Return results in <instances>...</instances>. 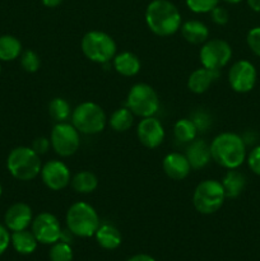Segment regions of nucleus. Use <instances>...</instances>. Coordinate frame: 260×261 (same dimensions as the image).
Returning <instances> with one entry per match:
<instances>
[{
  "mask_svg": "<svg viewBox=\"0 0 260 261\" xmlns=\"http://www.w3.org/2000/svg\"><path fill=\"white\" fill-rule=\"evenodd\" d=\"M3 194V188H2V184H0V196H2Z\"/></svg>",
  "mask_w": 260,
  "mask_h": 261,
  "instance_id": "obj_42",
  "label": "nucleus"
},
{
  "mask_svg": "<svg viewBox=\"0 0 260 261\" xmlns=\"http://www.w3.org/2000/svg\"><path fill=\"white\" fill-rule=\"evenodd\" d=\"M246 42L251 53L256 55L257 58H260V25L251 28L247 32Z\"/></svg>",
  "mask_w": 260,
  "mask_h": 261,
  "instance_id": "obj_33",
  "label": "nucleus"
},
{
  "mask_svg": "<svg viewBox=\"0 0 260 261\" xmlns=\"http://www.w3.org/2000/svg\"><path fill=\"white\" fill-rule=\"evenodd\" d=\"M109 124L114 132L124 133L129 130L134 124V114L127 107L117 109L110 116Z\"/></svg>",
  "mask_w": 260,
  "mask_h": 261,
  "instance_id": "obj_26",
  "label": "nucleus"
},
{
  "mask_svg": "<svg viewBox=\"0 0 260 261\" xmlns=\"http://www.w3.org/2000/svg\"><path fill=\"white\" fill-rule=\"evenodd\" d=\"M226 194L222 182L213 178L198 184L193 194V205L200 214H213L223 206Z\"/></svg>",
  "mask_w": 260,
  "mask_h": 261,
  "instance_id": "obj_7",
  "label": "nucleus"
},
{
  "mask_svg": "<svg viewBox=\"0 0 260 261\" xmlns=\"http://www.w3.org/2000/svg\"><path fill=\"white\" fill-rule=\"evenodd\" d=\"M71 124L81 134L96 135L105 130L107 116L105 110L96 102H82L71 112Z\"/></svg>",
  "mask_w": 260,
  "mask_h": 261,
  "instance_id": "obj_5",
  "label": "nucleus"
},
{
  "mask_svg": "<svg viewBox=\"0 0 260 261\" xmlns=\"http://www.w3.org/2000/svg\"><path fill=\"white\" fill-rule=\"evenodd\" d=\"M126 107L134 116H154L160 110V97L152 86L147 83H137L130 88L126 97Z\"/></svg>",
  "mask_w": 260,
  "mask_h": 261,
  "instance_id": "obj_8",
  "label": "nucleus"
},
{
  "mask_svg": "<svg viewBox=\"0 0 260 261\" xmlns=\"http://www.w3.org/2000/svg\"><path fill=\"white\" fill-rule=\"evenodd\" d=\"M66 227L76 237H92L99 227L96 209L86 201H76L66 212Z\"/></svg>",
  "mask_w": 260,
  "mask_h": 261,
  "instance_id": "obj_3",
  "label": "nucleus"
},
{
  "mask_svg": "<svg viewBox=\"0 0 260 261\" xmlns=\"http://www.w3.org/2000/svg\"><path fill=\"white\" fill-rule=\"evenodd\" d=\"M97 244L105 250H115L121 245V233L112 224H99L94 233Z\"/></svg>",
  "mask_w": 260,
  "mask_h": 261,
  "instance_id": "obj_22",
  "label": "nucleus"
},
{
  "mask_svg": "<svg viewBox=\"0 0 260 261\" xmlns=\"http://www.w3.org/2000/svg\"><path fill=\"white\" fill-rule=\"evenodd\" d=\"M223 2L228 3V4H239V3H241L242 0H223Z\"/></svg>",
  "mask_w": 260,
  "mask_h": 261,
  "instance_id": "obj_41",
  "label": "nucleus"
},
{
  "mask_svg": "<svg viewBox=\"0 0 260 261\" xmlns=\"http://www.w3.org/2000/svg\"><path fill=\"white\" fill-rule=\"evenodd\" d=\"M232 47L227 41L222 38H212L201 45L199 59L201 66L209 70L219 71L232 59Z\"/></svg>",
  "mask_w": 260,
  "mask_h": 261,
  "instance_id": "obj_10",
  "label": "nucleus"
},
{
  "mask_svg": "<svg viewBox=\"0 0 260 261\" xmlns=\"http://www.w3.org/2000/svg\"><path fill=\"white\" fill-rule=\"evenodd\" d=\"M82 51L88 60L97 64H109L116 55V42L102 31H89L81 42Z\"/></svg>",
  "mask_w": 260,
  "mask_h": 261,
  "instance_id": "obj_6",
  "label": "nucleus"
},
{
  "mask_svg": "<svg viewBox=\"0 0 260 261\" xmlns=\"http://www.w3.org/2000/svg\"><path fill=\"white\" fill-rule=\"evenodd\" d=\"M73 249L70 244L60 241L51 245V249L48 251V257L51 261H73Z\"/></svg>",
  "mask_w": 260,
  "mask_h": 261,
  "instance_id": "obj_29",
  "label": "nucleus"
},
{
  "mask_svg": "<svg viewBox=\"0 0 260 261\" xmlns=\"http://www.w3.org/2000/svg\"><path fill=\"white\" fill-rule=\"evenodd\" d=\"M173 135H175V139L177 142L189 144L194 139H196L198 129L191 121V119H180L173 125Z\"/></svg>",
  "mask_w": 260,
  "mask_h": 261,
  "instance_id": "obj_27",
  "label": "nucleus"
},
{
  "mask_svg": "<svg viewBox=\"0 0 260 261\" xmlns=\"http://www.w3.org/2000/svg\"><path fill=\"white\" fill-rule=\"evenodd\" d=\"M20 65L27 73H36L41 66L40 56L33 50H24L20 54Z\"/></svg>",
  "mask_w": 260,
  "mask_h": 261,
  "instance_id": "obj_30",
  "label": "nucleus"
},
{
  "mask_svg": "<svg viewBox=\"0 0 260 261\" xmlns=\"http://www.w3.org/2000/svg\"><path fill=\"white\" fill-rule=\"evenodd\" d=\"M81 133L74 127L73 124L56 122L50 134V143L56 154L66 158L75 154L81 145Z\"/></svg>",
  "mask_w": 260,
  "mask_h": 261,
  "instance_id": "obj_9",
  "label": "nucleus"
},
{
  "mask_svg": "<svg viewBox=\"0 0 260 261\" xmlns=\"http://www.w3.org/2000/svg\"><path fill=\"white\" fill-rule=\"evenodd\" d=\"M137 137L140 144L148 149H155L163 143L166 137L162 122L154 116L143 117L137 126Z\"/></svg>",
  "mask_w": 260,
  "mask_h": 261,
  "instance_id": "obj_14",
  "label": "nucleus"
},
{
  "mask_svg": "<svg viewBox=\"0 0 260 261\" xmlns=\"http://www.w3.org/2000/svg\"><path fill=\"white\" fill-rule=\"evenodd\" d=\"M22 54V43L12 35L0 36V61H13Z\"/></svg>",
  "mask_w": 260,
  "mask_h": 261,
  "instance_id": "obj_24",
  "label": "nucleus"
},
{
  "mask_svg": "<svg viewBox=\"0 0 260 261\" xmlns=\"http://www.w3.org/2000/svg\"><path fill=\"white\" fill-rule=\"evenodd\" d=\"M190 119L191 121L194 122V125L196 126L198 132H206L212 125V117L209 116L208 112H205L204 110L194 111Z\"/></svg>",
  "mask_w": 260,
  "mask_h": 261,
  "instance_id": "obj_32",
  "label": "nucleus"
},
{
  "mask_svg": "<svg viewBox=\"0 0 260 261\" xmlns=\"http://www.w3.org/2000/svg\"><path fill=\"white\" fill-rule=\"evenodd\" d=\"M185 155L193 170L204 168L212 161L211 147L201 139H194L189 143Z\"/></svg>",
  "mask_w": 260,
  "mask_h": 261,
  "instance_id": "obj_18",
  "label": "nucleus"
},
{
  "mask_svg": "<svg viewBox=\"0 0 260 261\" xmlns=\"http://www.w3.org/2000/svg\"><path fill=\"white\" fill-rule=\"evenodd\" d=\"M211 18H212V20L216 23V24L224 25L228 23L229 14H228V12H227L226 8L217 5V7L211 12Z\"/></svg>",
  "mask_w": 260,
  "mask_h": 261,
  "instance_id": "obj_35",
  "label": "nucleus"
},
{
  "mask_svg": "<svg viewBox=\"0 0 260 261\" xmlns=\"http://www.w3.org/2000/svg\"><path fill=\"white\" fill-rule=\"evenodd\" d=\"M247 166L255 175L260 176V145L252 148L246 157Z\"/></svg>",
  "mask_w": 260,
  "mask_h": 261,
  "instance_id": "obj_34",
  "label": "nucleus"
},
{
  "mask_svg": "<svg viewBox=\"0 0 260 261\" xmlns=\"http://www.w3.org/2000/svg\"><path fill=\"white\" fill-rule=\"evenodd\" d=\"M33 213L32 209L25 203H15L8 208L4 216L5 227L12 232L27 229L32 224Z\"/></svg>",
  "mask_w": 260,
  "mask_h": 261,
  "instance_id": "obj_15",
  "label": "nucleus"
},
{
  "mask_svg": "<svg viewBox=\"0 0 260 261\" xmlns=\"http://www.w3.org/2000/svg\"><path fill=\"white\" fill-rule=\"evenodd\" d=\"M10 244V234L8 232L7 227L0 224V256L7 251L8 246Z\"/></svg>",
  "mask_w": 260,
  "mask_h": 261,
  "instance_id": "obj_37",
  "label": "nucleus"
},
{
  "mask_svg": "<svg viewBox=\"0 0 260 261\" xmlns=\"http://www.w3.org/2000/svg\"><path fill=\"white\" fill-rule=\"evenodd\" d=\"M10 242L15 251L20 255H30L35 252L38 244L33 232L27 231V229L13 232V234L10 236Z\"/></svg>",
  "mask_w": 260,
  "mask_h": 261,
  "instance_id": "obj_23",
  "label": "nucleus"
},
{
  "mask_svg": "<svg viewBox=\"0 0 260 261\" xmlns=\"http://www.w3.org/2000/svg\"><path fill=\"white\" fill-rule=\"evenodd\" d=\"M212 160L226 170H237L246 161V143L241 135L224 132L211 143Z\"/></svg>",
  "mask_w": 260,
  "mask_h": 261,
  "instance_id": "obj_1",
  "label": "nucleus"
},
{
  "mask_svg": "<svg viewBox=\"0 0 260 261\" xmlns=\"http://www.w3.org/2000/svg\"><path fill=\"white\" fill-rule=\"evenodd\" d=\"M112 65L116 73L122 76H135L140 71L142 63L135 54L130 51H124L115 55L112 59Z\"/></svg>",
  "mask_w": 260,
  "mask_h": 261,
  "instance_id": "obj_19",
  "label": "nucleus"
},
{
  "mask_svg": "<svg viewBox=\"0 0 260 261\" xmlns=\"http://www.w3.org/2000/svg\"><path fill=\"white\" fill-rule=\"evenodd\" d=\"M71 188L79 194H91L98 186V178L91 171H81L75 173L70 181Z\"/></svg>",
  "mask_w": 260,
  "mask_h": 261,
  "instance_id": "obj_25",
  "label": "nucleus"
},
{
  "mask_svg": "<svg viewBox=\"0 0 260 261\" xmlns=\"http://www.w3.org/2000/svg\"><path fill=\"white\" fill-rule=\"evenodd\" d=\"M222 186L224 189L226 198L235 199L242 194L246 188V177L237 170H228L222 178Z\"/></svg>",
  "mask_w": 260,
  "mask_h": 261,
  "instance_id": "obj_21",
  "label": "nucleus"
},
{
  "mask_svg": "<svg viewBox=\"0 0 260 261\" xmlns=\"http://www.w3.org/2000/svg\"><path fill=\"white\" fill-rule=\"evenodd\" d=\"M63 3V0H42V4L46 8H56Z\"/></svg>",
  "mask_w": 260,
  "mask_h": 261,
  "instance_id": "obj_40",
  "label": "nucleus"
},
{
  "mask_svg": "<svg viewBox=\"0 0 260 261\" xmlns=\"http://www.w3.org/2000/svg\"><path fill=\"white\" fill-rule=\"evenodd\" d=\"M257 82V71L249 60H239L228 70V84L237 93H249Z\"/></svg>",
  "mask_w": 260,
  "mask_h": 261,
  "instance_id": "obj_11",
  "label": "nucleus"
},
{
  "mask_svg": "<svg viewBox=\"0 0 260 261\" xmlns=\"http://www.w3.org/2000/svg\"><path fill=\"white\" fill-rule=\"evenodd\" d=\"M145 23L155 36L170 37L181 28L183 18L170 0H152L145 9Z\"/></svg>",
  "mask_w": 260,
  "mask_h": 261,
  "instance_id": "obj_2",
  "label": "nucleus"
},
{
  "mask_svg": "<svg viewBox=\"0 0 260 261\" xmlns=\"http://www.w3.org/2000/svg\"><path fill=\"white\" fill-rule=\"evenodd\" d=\"M186 7L196 14L211 13L218 5L219 0H185Z\"/></svg>",
  "mask_w": 260,
  "mask_h": 261,
  "instance_id": "obj_31",
  "label": "nucleus"
},
{
  "mask_svg": "<svg viewBox=\"0 0 260 261\" xmlns=\"http://www.w3.org/2000/svg\"><path fill=\"white\" fill-rule=\"evenodd\" d=\"M61 226L59 219L48 212H42L32 221V232L38 244L53 245L60 240Z\"/></svg>",
  "mask_w": 260,
  "mask_h": 261,
  "instance_id": "obj_12",
  "label": "nucleus"
},
{
  "mask_svg": "<svg viewBox=\"0 0 260 261\" xmlns=\"http://www.w3.org/2000/svg\"><path fill=\"white\" fill-rule=\"evenodd\" d=\"M219 71L209 70V69L201 68L195 69L191 71L188 78V88L189 91L195 94H203L209 89V87L218 79Z\"/></svg>",
  "mask_w": 260,
  "mask_h": 261,
  "instance_id": "obj_17",
  "label": "nucleus"
},
{
  "mask_svg": "<svg viewBox=\"0 0 260 261\" xmlns=\"http://www.w3.org/2000/svg\"><path fill=\"white\" fill-rule=\"evenodd\" d=\"M126 261H155V260L153 259L150 255L138 254V255H134V256H132L130 259H127Z\"/></svg>",
  "mask_w": 260,
  "mask_h": 261,
  "instance_id": "obj_38",
  "label": "nucleus"
},
{
  "mask_svg": "<svg viewBox=\"0 0 260 261\" xmlns=\"http://www.w3.org/2000/svg\"><path fill=\"white\" fill-rule=\"evenodd\" d=\"M7 167L10 175L19 181L35 180L41 172L40 155L28 147H17L10 150L7 160Z\"/></svg>",
  "mask_w": 260,
  "mask_h": 261,
  "instance_id": "obj_4",
  "label": "nucleus"
},
{
  "mask_svg": "<svg viewBox=\"0 0 260 261\" xmlns=\"http://www.w3.org/2000/svg\"><path fill=\"white\" fill-rule=\"evenodd\" d=\"M163 171H165L166 175L171 178V180L175 181H181L184 178H186L190 173V171L193 170L189 163L188 158L185 154H181L178 152H172L168 153L165 158H163L162 162Z\"/></svg>",
  "mask_w": 260,
  "mask_h": 261,
  "instance_id": "obj_16",
  "label": "nucleus"
},
{
  "mask_svg": "<svg viewBox=\"0 0 260 261\" xmlns=\"http://www.w3.org/2000/svg\"><path fill=\"white\" fill-rule=\"evenodd\" d=\"M181 35L191 45H203L209 38V28L200 20L191 19L181 24Z\"/></svg>",
  "mask_w": 260,
  "mask_h": 261,
  "instance_id": "obj_20",
  "label": "nucleus"
},
{
  "mask_svg": "<svg viewBox=\"0 0 260 261\" xmlns=\"http://www.w3.org/2000/svg\"><path fill=\"white\" fill-rule=\"evenodd\" d=\"M50 147H51L50 139H47V138H45V137H38L33 140L32 147L31 148H32V149L35 150L38 155H41V154H45Z\"/></svg>",
  "mask_w": 260,
  "mask_h": 261,
  "instance_id": "obj_36",
  "label": "nucleus"
},
{
  "mask_svg": "<svg viewBox=\"0 0 260 261\" xmlns=\"http://www.w3.org/2000/svg\"><path fill=\"white\" fill-rule=\"evenodd\" d=\"M0 74H2V64H0Z\"/></svg>",
  "mask_w": 260,
  "mask_h": 261,
  "instance_id": "obj_43",
  "label": "nucleus"
},
{
  "mask_svg": "<svg viewBox=\"0 0 260 261\" xmlns=\"http://www.w3.org/2000/svg\"><path fill=\"white\" fill-rule=\"evenodd\" d=\"M41 180L46 188L53 191L65 189L71 181V173L68 166L59 160H51L41 168Z\"/></svg>",
  "mask_w": 260,
  "mask_h": 261,
  "instance_id": "obj_13",
  "label": "nucleus"
},
{
  "mask_svg": "<svg viewBox=\"0 0 260 261\" xmlns=\"http://www.w3.org/2000/svg\"><path fill=\"white\" fill-rule=\"evenodd\" d=\"M70 103L65 98L55 97L48 103V115L55 122H65L71 116Z\"/></svg>",
  "mask_w": 260,
  "mask_h": 261,
  "instance_id": "obj_28",
  "label": "nucleus"
},
{
  "mask_svg": "<svg viewBox=\"0 0 260 261\" xmlns=\"http://www.w3.org/2000/svg\"><path fill=\"white\" fill-rule=\"evenodd\" d=\"M247 5L250 7V9L254 10V12L260 13V0H246Z\"/></svg>",
  "mask_w": 260,
  "mask_h": 261,
  "instance_id": "obj_39",
  "label": "nucleus"
}]
</instances>
